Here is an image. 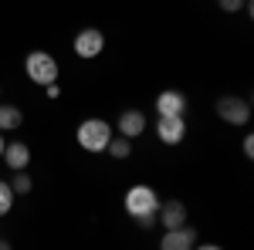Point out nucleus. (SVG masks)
I'll list each match as a JSON object with an SVG mask.
<instances>
[{
    "mask_svg": "<svg viewBox=\"0 0 254 250\" xmlns=\"http://www.w3.org/2000/svg\"><path fill=\"white\" fill-rule=\"evenodd\" d=\"M156 206H159V196H156L153 186L136 183V186L126 190V213L136 220L142 230H149V227L156 223Z\"/></svg>",
    "mask_w": 254,
    "mask_h": 250,
    "instance_id": "1",
    "label": "nucleus"
},
{
    "mask_svg": "<svg viewBox=\"0 0 254 250\" xmlns=\"http://www.w3.org/2000/svg\"><path fill=\"white\" fill-rule=\"evenodd\" d=\"M78 146L85 152H105V146H109V139H112V125L105 122V118H85L78 125Z\"/></svg>",
    "mask_w": 254,
    "mask_h": 250,
    "instance_id": "2",
    "label": "nucleus"
},
{
    "mask_svg": "<svg viewBox=\"0 0 254 250\" xmlns=\"http://www.w3.org/2000/svg\"><path fill=\"white\" fill-rule=\"evenodd\" d=\"M24 75L31 78L34 85H51V81H58V61L55 54H48V51H31L27 58H24Z\"/></svg>",
    "mask_w": 254,
    "mask_h": 250,
    "instance_id": "3",
    "label": "nucleus"
},
{
    "mask_svg": "<svg viewBox=\"0 0 254 250\" xmlns=\"http://www.w3.org/2000/svg\"><path fill=\"white\" fill-rule=\"evenodd\" d=\"M71 51H75L81 61L98 58V54L105 51V34H102L98 27H81L78 34H75V41H71Z\"/></svg>",
    "mask_w": 254,
    "mask_h": 250,
    "instance_id": "4",
    "label": "nucleus"
},
{
    "mask_svg": "<svg viewBox=\"0 0 254 250\" xmlns=\"http://www.w3.org/2000/svg\"><path fill=\"white\" fill-rule=\"evenodd\" d=\"M217 115H220V122H227V125H248L251 105H248L244 98H237V95H227V98L217 101Z\"/></svg>",
    "mask_w": 254,
    "mask_h": 250,
    "instance_id": "5",
    "label": "nucleus"
},
{
    "mask_svg": "<svg viewBox=\"0 0 254 250\" xmlns=\"http://www.w3.org/2000/svg\"><path fill=\"white\" fill-rule=\"evenodd\" d=\"M156 135H159L163 146H180V142L187 139V118L183 115H159Z\"/></svg>",
    "mask_w": 254,
    "mask_h": 250,
    "instance_id": "6",
    "label": "nucleus"
},
{
    "mask_svg": "<svg viewBox=\"0 0 254 250\" xmlns=\"http://www.w3.org/2000/svg\"><path fill=\"white\" fill-rule=\"evenodd\" d=\"M159 247L163 250H190V247H196V230L187 227V223H180V227H173V230L163 233Z\"/></svg>",
    "mask_w": 254,
    "mask_h": 250,
    "instance_id": "7",
    "label": "nucleus"
},
{
    "mask_svg": "<svg viewBox=\"0 0 254 250\" xmlns=\"http://www.w3.org/2000/svg\"><path fill=\"white\" fill-rule=\"evenodd\" d=\"M0 159H3V166H7L10 173H14V169H27V166H31V146H27V142H3Z\"/></svg>",
    "mask_w": 254,
    "mask_h": 250,
    "instance_id": "8",
    "label": "nucleus"
},
{
    "mask_svg": "<svg viewBox=\"0 0 254 250\" xmlns=\"http://www.w3.org/2000/svg\"><path fill=\"white\" fill-rule=\"evenodd\" d=\"M156 220H159L163 230H173L180 223H187V206H183L180 200H166V203L156 206Z\"/></svg>",
    "mask_w": 254,
    "mask_h": 250,
    "instance_id": "9",
    "label": "nucleus"
},
{
    "mask_svg": "<svg viewBox=\"0 0 254 250\" xmlns=\"http://www.w3.org/2000/svg\"><path fill=\"white\" fill-rule=\"evenodd\" d=\"M156 115H187V95L176 92V88H166L156 95Z\"/></svg>",
    "mask_w": 254,
    "mask_h": 250,
    "instance_id": "10",
    "label": "nucleus"
},
{
    "mask_svg": "<svg viewBox=\"0 0 254 250\" xmlns=\"http://www.w3.org/2000/svg\"><path fill=\"white\" fill-rule=\"evenodd\" d=\"M119 135H126V139H139V135L146 132V115L139 112V108H126L116 122Z\"/></svg>",
    "mask_w": 254,
    "mask_h": 250,
    "instance_id": "11",
    "label": "nucleus"
},
{
    "mask_svg": "<svg viewBox=\"0 0 254 250\" xmlns=\"http://www.w3.org/2000/svg\"><path fill=\"white\" fill-rule=\"evenodd\" d=\"M20 122H24V112L17 105H0V132H17Z\"/></svg>",
    "mask_w": 254,
    "mask_h": 250,
    "instance_id": "12",
    "label": "nucleus"
},
{
    "mask_svg": "<svg viewBox=\"0 0 254 250\" xmlns=\"http://www.w3.org/2000/svg\"><path fill=\"white\" fill-rule=\"evenodd\" d=\"M105 152L112 155V159H129V155H132V139H126V135H112L109 146H105Z\"/></svg>",
    "mask_w": 254,
    "mask_h": 250,
    "instance_id": "13",
    "label": "nucleus"
},
{
    "mask_svg": "<svg viewBox=\"0 0 254 250\" xmlns=\"http://www.w3.org/2000/svg\"><path fill=\"white\" fill-rule=\"evenodd\" d=\"M14 200H17V193L10 190V183L0 179V216H7V213L14 210Z\"/></svg>",
    "mask_w": 254,
    "mask_h": 250,
    "instance_id": "14",
    "label": "nucleus"
},
{
    "mask_svg": "<svg viewBox=\"0 0 254 250\" xmlns=\"http://www.w3.org/2000/svg\"><path fill=\"white\" fill-rule=\"evenodd\" d=\"M31 186H34V183H31V176L24 173V169H14V179H10V190L17 193V196H24V193H31Z\"/></svg>",
    "mask_w": 254,
    "mask_h": 250,
    "instance_id": "15",
    "label": "nucleus"
},
{
    "mask_svg": "<svg viewBox=\"0 0 254 250\" xmlns=\"http://www.w3.org/2000/svg\"><path fill=\"white\" fill-rule=\"evenodd\" d=\"M217 3H220V10H227V14H237V10L248 7V0H217Z\"/></svg>",
    "mask_w": 254,
    "mask_h": 250,
    "instance_id": "16",
    "label": "nucleus"
},
{
    "mask_svg": "<svg viewBox=\"0 0 254 250\" xmlns=\"http://www.w3.org/2000/svg\"><path fill=\"white\" fill-rule=\"evenodd\" d=\"M44 92H48V98H61V88H58V81H51V85H44Z\"/></svg>",
    "mask_w": 254,
    "mask_h": 250,
    "instance_id": "17",
    "label": "nucleus"
},
{
    "mask_svg": "<svg viewBox=\"0 0 254 250\" xmlns=\"http://www.w3.org/2000/svg\"><path fill=\"white\" fill-rule=\"evenodd\" d=\"M244 155H254V135H244Z\"/></svg>",
    "mask_w": 254,
    "mask_h": 250,
    "instance_id": "18",
    "label": "nucleus"
},
{
    "mask_svg": "<svg viewBox=\"0 0 254 250\" xmlns=\"http://www.w3.org/2000/svg\"><path fill=\"white\" fill-rule=\"evenodd\" d=\"M0 152H3V135H0Z\"/></svg>",
    "mask_w": 254,
    "mask_h": 250,
    "instance_id": "19",
    "label": "nucleus"
}]
</instances>
